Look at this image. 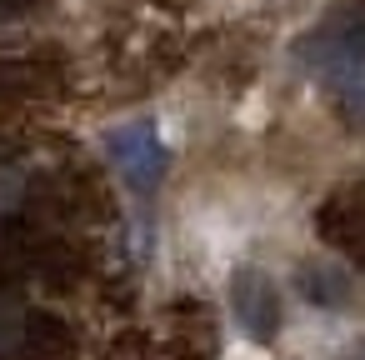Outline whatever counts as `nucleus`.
Segmentation results:
<instances>
[{"label":"nucleus","mask_w":365,"mask_h":360,"mask_svg":"<svg viewBox=\"0 0 365 360\" xmlns=\"http://www.w3.org/2000/svg\"><path fill=\"white\" fill-rule=\"evenodd\" d=\"M310 61L330 81V91L340 96V106L350 115H365V21L360 16L330 21L310 41Z\"/></svg>","instance_id":"nucleus-1"},{"label":"nucleus","mask_w":365,"mask_h":360,"mask_svg":"<svg viewBox=\"0 0 365 360\" xmlns=\"http://www.w3.org/2000/svg\"><path fill=\"white\" fill-rule=\"evenodd\" d=\"M230 310H235V320H240V330L250 340H275V330H280V295H275L265 270L240 265L230 275Z\"/></svg>","instance_id":"nucleus-3"},{"label":"nucleus","mask_w":365,"mask_h":360,"mask_svg":"<svg viewBox=\"0 0 365 360\" xmlns=\"http://www.w3.org/2000/svg\"><path fill=\"white\" fill-rule=\"evenodd\" d=\"M21 335H26V315H21V305L6 290H0V360L21 345Z\"/></svg>","instance_id":"nucleus-4"},{"label":"nucleus","mask_w":365,"mask_h":360,"mask_svg":"<svg viewBox=\"0 0 365 360\" xmlns=\"http://www.w3.org/2000/svg\"><path fill=\"white\" fill-rule=\"evenodd\" d=\"M110 160H115V170L125 175L130 190H155L160 175H165V140L150 120L120 125L110 135Z\"/></svg>","instance_id":"nucleus-2"}]
</instances>
